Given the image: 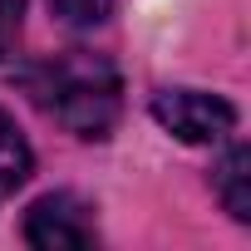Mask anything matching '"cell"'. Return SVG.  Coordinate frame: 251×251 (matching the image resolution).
<instances>
[{
	"label": "cell",
	"mask_w": 251,
	"mask_h": 251,
	"mask_svg": "<svg viewBox=\"0 0 251 251\" xmlns=\"http://www.w3.org/2000/svg\"><path fill=\"white\" fill-rule=\"evenodd\" d=\"M20 84L59 128H69L74 138H89V143L108 138L118 113H123L118 69L89 50H64V54L35 59L20 69Z\"/></svg>",
	"instance_id": "cell-1"
},
{
	"label": "cell",
	"mask_w": 251,
	"mask_h": 251,
	"mask_svg": "<svg viewBox=\"0 0 251 251\" xmlns=\"http://www.w3.org/2000/svg\"><path fill=\"white\" fill-rule=\"evenodd\" d=\"M153 118L182 143H222L236 128V108L222 94H202V89H158Z\"/></svg>",
	"instance_id": "cell-2"
},
{
	"label": "cell",
	"mask_w": 251,
	"mask_h": 251,
	"mask_svg": "<svg viewBox=\"0 0 251 251\" xmlns=\"http://www.w3.org/2000/svg\"><path fill=\"white\" fill-rule=\"evenodd\" d=\"M25 241L40 251H79L94 246V207L74 192H50L25 212Z\"/></svg>",
	"instance_id": "cell-3"
},
{
	"label": "cell",
	"mask_w": 251,
	"mask_h": 251,
	"mask_svg": "<svg viewBox=\"0 0 251 251\" xmlns=\"http://www.w3.org/2000/svg\"><path fill=\"white\" fill-rule=\"evenodd\" d=\"M212 187L222 197V207L236 217V222H251V153L241 143L226 148V158L212 168Z\"/></svg>",
	"instance_id": "cell-4"
},
{
	"label": "cell",
	"mask_w": 251,
	"mask_h": 251,
	"mask_svg": "<svg viewBox=\"0 0 251 251\" xmlns=\"http://www.w3.org/2000/svg\"><path fill=\"white\" fill-rule=\"evenodd\" d=\"M30 173H35V153H30L25 133L15 128V118L0 108V202H5L15 187H25Z\"/></svg>",
	"instance_id": "cell-5"
},
{
	"label": "cell",
	"mask_w": 251,
	"mask_h": 251,
	"mask_svg": "<svg viewBox=\"0 0 251 251\" xmlns=\"http://www.w3.org/2000/svg\"><path fill=\"white\" fill-rule=\"evenodd\" d=\"M45 5H50L64 25H74V30H94V25L108 20L113 0H45Z\"/></svg>",
	"instance_id": "cell-6"
},
{
	"label": "cell",
	"mask_w": 251,
	"mask_h": 251,
	"mask_svg": "<svg viewBox=\"0 0 251 251\" xmlns=\"http://www.w3.org/2000/svg\"><path fill=\"white\" fill-rule=\"evenodd\" d=\"M20 20H25V0H0V59H5L20 40Z\"/></svg>",
	"instance_id": "cell-7"
}]
</instances>
